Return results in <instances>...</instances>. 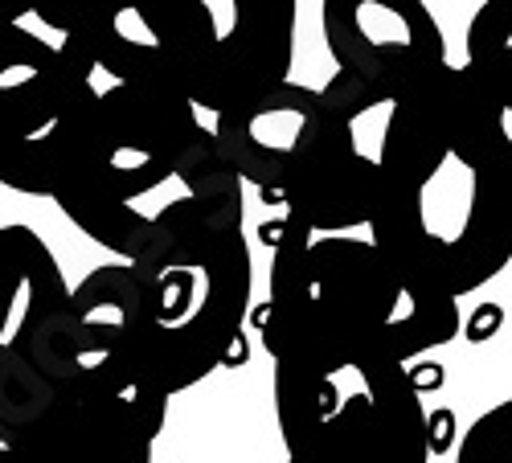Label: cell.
Instances as JSON below:
<instances>
[{
	"mask_svg": "<svg viewBox=\"0 0 512 463\" xmlns=\"http://www.w3.org/2000/svg\"><path fill=\"white\" fill-rule=\"evenodd\" d=\"M320 119L324 91L283 78L275 87L238 99L213 115V136H218L226 160L242 173V181L259 189L263 205L279 209L291 168L300 164Z\"/></svg>",
	"mask_w": 512,
	"mask_h": 463,
	"instance_id": "obj_10",
	"label": "cell"
},
{
	"mask_svg": "<svg viewBox=\"0 0 512 463\" xmlns=\"http://www.w3.org/2000/svg\"><path fill=\"white\" fill-rule=\"evenodd\" d=\"M259 238L271 250V296L254 320L279 365H410L463 332L459 296L414 279L373 234L312 230L283 214Z\"/></svg>",
	"mask_w": 512,
	"mask_h": 463,
	"instance_id": "obj_3",
	"label": "cell"
},
{
	"mask_svg": "<svg viewBox=\"0 0 512 463\" xmlns=\"http://www.w3.org/2000/svg\"><path fill=\"white\" fill-rule=\"evenodd\" d=\"M181 193L160 209V230L136 259L95 267L70 300L111 320L140 369L164 394H185L246 353L254 259L242 230V173L213 128L181 160Z\"/></svg>",
	"mask_w": 512,
	"mask_h": 463,
	"instance_id": "obj_1",
	"label": "cell"
},
{
	"mask_svg": "<svg viewBox=\"0 0 512 463\" xmlns=\"http://www.w3.org/2000/svg\"><path fill=\"white\" fill-rule=\"evenodd\" d=\"M271 386L291 463H426L451 435V410H439L435 427L402 361L369 357L328 369L275 361Z\"/></svg>",
	"mask_w": 512,
	"mask_h": 463,
	"instance_id": "obj_6",
	"label": "cell"
},
{
	"mask_svg": "<svg viewBox=\"0 0 512 463\" xmlns=\"http://www.w3.org/2000/svg\"><path fill=\"white\" fill-rule=\"evenodd\" d=\"M357 128H361V119L340 111L324 95L320 128L287 177L283 205H279L283 214L300 218L312 230L369 226L373 205H377V185H381V164H377V152L361 148Z\"/></svg>",
	"mask_w": 512,
	"mask_h": 463,
	"instance_id": "obj_11",
	"label": "cell"
},
{
	"mask_svg": "<svg viewBox=\"0 0 512 463\" xmlns=\"http://www.w3.org/2000/svg\"><path fill=\"white\" fill-rule=\"evenodd\" d=\"M201 128V107L177 78H111L78 123L50 201L91 242L136 259L160 230V214H144L140 201L181 181V160Z\"/></svg>",
	"mask_w": 512,
	"mask_h": 463,
	"instance_id": "obj_4",
	"label": "cell"
},
{
	"mask_svg": "<svg viewBox=\"0 0 512 463\" xmlns=\"http://www.w3.org/2000/svg\"><path fill=\"white\" fill-rule=\"evenodd\" d=\"M369 234L426 287L472 296L512 263V168L447 66L386 111Z\"/></svg>",
	"mask_w": 512,
	"mask_h": 463,
	"instance_id": "obj_2",
	"label": "cell"
},
{
	"mask_svg": "<svg viewBox=\"0 0 512 463\" xmlns=\"http://www.w3.org/2000/svg\"><path fill=\"white\" fill-rule=\"evenodd\" d=\"M459 463H512V398L484 410L455 451Z\"/></svg>",
	"mask_w": 512,
	"mask_h": 463,
	"instance_id": "obj_13",
	"label": "cell"
},
{
	"mask_svg": "<svg viewBox=\"0 0 512 463\" xmlns=\"http://www.w3.org/2000/svg\"><path fill=\"white\" fill-rule=\"evenodd\" d=\"M300 0H181L164 29V70L218 115L291 78Z\"/></svg>",
	"mask_w": 512,
	"mask_h": 463,
	"instance_id": "obj_8",
	"label": "cell"
},
{
	"mask_svg": "<svg viewBox=\"0 0 512 463\" xmlns=\"http://www.w3.org/2000/svg\"><path fill=\"white\" fill-rule=\"evenodd\" d=\"M70 308L82 324L70 373L0 369V443L58 463H148L173 394L140 369L115 324Z\"/></svg>",
	"mask_w": 512,
	"mask_h": 463,
	"instance_id": "obj_5",
	"label": "cell"
},
{
	"mask_svg": "<svg viewBox=\"0 0 512 463\" xmlns=\"http://www.w3.org/2000/svg\"><path fill=\"white\" fill-rule=\"evenodd\" d=\"M320 29L336 70L357 78L381 111L451 66L426 0H320Z\"/></svg>",
	"mask_w": 512,
	"mask_h": 463,
	"instance_id": "obj_9",
	"label": "cell"
},
{
	"mask_svg": "<svg viewBox=\"0 0 512 463\" xmlns=\"http://www.w3.org/2000/svg\"><path fill=\"white\" fill-rule=\"evenodd\" d=\"M459 70L488 140L512 168V0H484L472 13Z\"/></svg>",
	"mask_w": 512,
	"mask_h": 463,
	"instance_id": "obj_12",
	"label": "cell"
},
{
	"mask_svg": "<svg viewBox=\"0 0 512 463\" xmlns=\"http://www.w3.org/2000/svg\"><path fill=\"white\" fill-rule=\"evenodd\" d=\"M82 41L41 25L33 0H0V185L50 197L66 148L103 87Z\"/></svg>",
	"mask_w": 512,
	"mask_h": 463,
	"instance_id": "obj_7",
	"label": "cell"
}]
</instances>
